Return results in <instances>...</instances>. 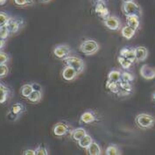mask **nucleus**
I'll use <instances>...</instances> for the list:
<instances>
[{"instance_id":"nucleus-1","label":"nucleus","mask_w":155,"mask_h":155,"mask_svg":"<svg viewBox=\"0 0 155 155\" xmlns=\"http://www.w3.org/2000/svg\"><path fill=\"white\" fill-rule=\"evenodd\" d=\"M135 124L141 130H148L155 125V118L153 116L147 113H140L135 117Z\"/></svg>"},{"instance_id":"nucleus-2","label":"nucleus","mask_w":155,"mask_h":155,"mask_svg":"<svg viewBox=\"0 0 155 155\" xmlns=\"http://www.w3.org/2000/svg\"><path fill=\"white\" fill-rule=\"evenodd\" d=\"M122 12L124 16L137 15L142 16V10L137 3L133 1H124L122 4Z\"/></svg>"},{"instance_id":"nucleus-3","label":"nucleus","mask_w":155,"mask_h":155,"mask_svg":"<svg viewBox=\"0 0 155 155\" xmlns=\"http://www.w3.org/2000/svg\"><path fill=\"white\" fill-rule=\"evenodd\" d=\"M79 49L86 55H93L99 50V44L94 40L87 39L81 43Z\"/></svg>"},{"instance_id":"nucleus-4","label":"nucleus","mask_w":155,"mask_h":155,"mask_svg":"<svg viewBox=\"0 0 155 155\" xmlns=\"http://www.w3.org/2000/svg\"><path fill=\"white\" fill-rule=\"evenodd\" d=\"M62 61L65 63V65L72 67L77 71L78 74H81L84 70L85 64H84V61L82 58L74 56V55H68L64 59H62Z\"/></svg>"},{"instance_id":"nucleus-5","label":"nucleus","mask_w":155,"mask_h":155,"mask_svg":"<svg viewBox=\"0 0 155 155\" xmlns=\"http://www.w3.org/2000/svg\"><path fill=\"white\" fill-rule=\"evenodd\" d=\"M103 22L104 25L108 29L111 31H118L121 26H122V22L120 18L117 16H108L105 18L103 19Z\"/></svg>"},{"instance_id":"nucleus-6","label":"nucleus","mask_w":155,"mask_h":155,"mask_svg":"<svg viewBox=\"0 0 155 155\" xmlns=\"http://www.w3.org/2000/svg\"><path fill=\"white\" fill-rule=\"evenodd\" d=\"M71 131H72V128L68 124H65L63 122L56 123L53 128L54 134L57 137H63L66 134L70 133Z\"/></svg>"},{"instance_id":"nucleus-7","label":"nucleus","mask_w":155,"mask_h":155,"mask_svg":"<svg viewBox=\"0 0 155 155\" xmlns=\"http://www.w3.org/2000/svg\"><path fill=\"white\" fill-rule=\"evenodd\" d=\"M100 119L98 118L97 114L95 111H93L92 110H88L81 115L79 122L80 124H91V123L97 122Z\"/></svg>"},{"instance_id":"nucleus-8","label":"nucleus","mask_w":155,"mask_h":155,"mask_svg":"<svg viewBox=\"0 0 155 155\" xmlns=\"http://www.w3.org/2000/svg\"><path fill=\"white\" fill-rule=\"evenodd\" d=\"M23 25H24V20L22 18H10V19L5 25H6L10 33H16L20 29V27L23 26Z\"/></svg>"},{"instance_id":"nucleus-9","label":"nucleus","mask_w":155,"mask_h":155,"mask_svg":"<svg viewBox=\"0 0 155 155\" xmlns=\"http://www.w3.org/2000/svg\"><path fill=\"white\" fill-rule=\"evenodd\" d=\"M95 12L102 19L105 18L106 17L110 16V11L106 5V3L104 0H98L97 1L96 6H95Z\"/></svg>"},{"instance_id":"nucleus-10","label":"nucleus","mask_w":155,"mask_h":155,"mask_svg":"<svg viewBox=\"0 0 155 155\" xmlns=\"http://www.w3.org/2000/svg\"><path fill=\"white\" fill-rule=\"evenodd\" d=\"M70 54H71V48L68 45H58L54 49V56L61 60L70 55Z\"/></svg>"},{"instance_id":"nucleus-11","label":"nucleus","mask_w":155,"mask_h":155,"mask_svg":"<svg viewBox=\"0 0 155 155\" xmlns=\"http://www.w3.org/2000/svg\"><path fill=\"white\" fill-rule=\"evenodd\" d=\"M140 75L146 80H152L155 78V68L145 64L140 68Z\"/></svg>"},{"instance_id":"nucleus-12","label":"nucleus","mask_w":155,"mask_h":155,"mask_svg":"<svg viewBox=\"0 0 155 155\" xmlns=\"http://www.w3.org/2000/svg\"><path fill=\"white\" fill-rule=\"evenodd\" d=\"M79 74L77 73V71L73 68L72 67H69V66H67L63 68V70H62V74H61V75H62V78L65 80V81H68V82H69V81H73L74 80L76 77H77V75H78Z\"/></svg>"},{"instance_id":"nucleus-13","label":"nucleus","mask_w":155,"mask_h":155,"mask_svg":"<svg viewBox=\"0 0 155 155\" xmlns=\"http://www.w3.org/2000/svg\"><path fill=\"white\" fill-rule=\"evenodd\" d=\"M118 84H119V93L117 94L118 97H126L131 94L132 91L131 82L120 81Z\"/></svg>"},{"instance_id":"nucleus-14","label":"nucleus","mask_w":155,"mask_h":155,"mask_svg":"<svg viewBox=\"0 0 155 155\" xmlns=\"http://www.w3.org/2000/svg\"><path fill=\"white\" fill-rule=\"evenodd\" d=\"M135 50V55H136V61L138 62H141L146 61L148 57V50L146 47L139 46L134 48Z\"/></svg>"},{"instance_id":"nucleus-15","label":"nucleus","mask_w":155,"mask_h":155,"mask_svg":"<svg viewBox=\"0 0 155 155\" xmlns=\"http://www.w3.org/2000/svg\"><path fill=\"white\" fill-rule=\"evenodd\" d=\"M119 55L126 58L127 60H129L131 61V63H134L135 61H136V55H135V50H134V48H124L120 50Z\"/></svg>"},{"instance_id":"nucleus-16","label":"nucleus","mask_w":155,"mask_h":155,"mask_svg":"<svg viewBox=\"0 0 155 155\" xmlns=\"http://www.w3.org/2000/svg\"><path fill=\"white\" fill-rule=\"evenodd\" d=\"M125 21H126V25H128L129 26L132 27L136 31L139 30L140 25V17L137 15H128L125 16Z\"/></svg>"},{"instance_id":"nucleus-17","label":"nucleus","mask_w":155,"mask_h":155,"mask_svg":"<svg viewBox=\"0 0 155 155\" xmlns=\"http://www.w3.org/2000/svg\"><path fill=\"white\" fill-rule=\"evenodd\" d=\"M69 134H70V138L73 139L74 141L78 142L87 134V131L83 128H76V129H72V131H70Z\"/></svg>"},{"instance_id":"nucleus-18","label":"nucleus","mask_w":155,"mask_h":155,"mask_svg":"<svg viewBox=\"0 0 155 155\" xmlns=\"http://www.w3.org/2000/svg\"><path fill=\"white\" fill-rule=\"evenodd\" d=\"M136 32L137 31L135 29H133L132 27L129 26L128 25L123 26L122 29H121V34H122L123 37L124 39H126V40H131V38H133Z\"/></svg>"},{"instance_id":"nucleus-19","label":"nucleus","mask_w":155,"mask_h":155,"mask_svg":"<svg viewBox=\"0 0 155 155\" xmlns=\"http://www.w3.org/2000/svg\"><path fill=\"white\" fill-rule=\"evenodd\" d=\"M87 153L90 155H101L102 154V149L97 142L93 141L86 149Z\"/></svg>"},{"instance_id":"nucleus-20","label":"nucleus","mask_w":155,"mask_h":155,"mask_svg":"<svg viewBox=\"0 0 155 155\" xmlns=\"http://www.w3.org/2000/svg\"><path fill=\"white\" fill-rule=\"evenodd\" d=\"M121 73L119 70H116V69H113V70H110L109 74H108V80L109 81H111V82H119L121 81Z\"/></svg>"},{"instance_id":"nucleus-21","label":"nucleus","mask_w":155,"mask_h":155,"mask_svg":"<svg viewBox=\"0 0 155 155\" xmlns=\"http://www.w3.org/2000/svg\"><path fill=\"white\" fill-rule=\"evenodd\" d=\"M93 142V139L91 138V136L86 134L82 139H80L77 143H78V146L81 147V148H83V149H87V147L90 146V144Z\"/></svg>"},{"instance_id":"nucleus-22","label":"nucleus","mask_w":155,"mask_h":155,"mask_svg":"<svg viewBox=\"0 0 155 155\" xmlns=\"http://www.w3.org/2000/svg\"><path fill=\"white\" fill-rule=\"evenodd\" d=\"M105 87H106L107 90H109L113 94L117 95L119 93V84H118V82H111V81L107 80Z\"/></svg>"},{"instance_id":"nucleus-23","label":"nucleus","mask_w":155,"mask_h":155,"mask_svg":"<svg viewBox=\"0 0 155 155\" xmlns=\"http://www.w3.org/2000/svg\"><path fill=\"white\" fill-rule=\"evenodd\" d=\"M9 89L4 84L0 83V104H4L8 97Z\"/></svg>"},{"instance_id":"nucleus-24","label":"nucleus","mask_w":155,"mask_h":155,"mask_svg":"<svg viewBox=\"0 0 155 155\" xmlns=\"http://www.w3.org/2000/svg\"><path fill=\"white\" fill-rule=\"evenodd\" d=\"M117 61H118V63L120 64L121 68H122L124 70H129L130 68L131 67V65H132V63H131L129 60H127L126 58L123 57L121 55L117 56Z\"/></svg>"},{"instance_id":"nucleus-25","label":"nucleus","mask_w":155,"mask_h":155,"mask_svg":"<svg viewBox=\"0 0 155 155\" xmlns=\"http://www.w3.org/2000/svg\"><path fill=\"white\" fill-rule=\"evenodd\" d=\"M42 94H41V90H33V91L29 95V97H27V99L32 102V103H39L41 101Z\"/></svg>"},{"instance_id":"nucleus-26","label":"nucleus","mask_w":155,"mask_h":155,"mask_svg":"<svg viewBox=\"0 0 155 155\" xmlns=\"http://www.w3.org/2000/svg\"><path fill=\"white\" fill-rule=\"evenodd\" d=\"M33 91V84H29V83H27V84H24V85L21 87V89H20V93H21L22 97H24L25 98L28 97H29V95H30Z\"/></svg>"},{"instance_id":"nucleus-27","label":"nucleus","mask_w":155,"mask_h":155,"mask_svg":"<svg viewBox=\"0 0 155 155\" xmlns=\"http://www.w3.org/2000/svg\"><path fill=\"white\" fill-rule=\"evenodd\" d=\"M105 154L106 155H120L121 152L119 150V147L117 145L111 144L107 147L105 150Z\"/></svg>"},{"instance_id":"nucleus-28","label":"nucleus","mask_w":155,"mask_h":155,"mask_svg":"<svg viewBox=\"0 0 155 155\" xmlns=\"http://www.w3.org/2000/svg\"><path fill=\"white\" fill-rule=\"evenodd\" d=\"M25 106L22 104H20V103H16V104H14L11 107V110L12 112H14L15 114L18 115V116L20 114H22L25 111Z\"/></svg>"},{"instance_id":"nucleus-29","label":"nucleus","mask_w":155,"mask_h":155,"mask_svg":"<svg viewBox=\"0 0 155 155\" xmlns=\"http://www.w3.org/2000/svg\"><path fill=\"white\" fill-rule=\"evenodd\" d=\"M13 2L18 7H25L33 5L34 0H13Z\"/></svg>"},{"instance_id":"nucleus-30","label":"nucleus","mask_w":155,"mask_h":155,"mask_svg":"<svg viewBox=\"0 0 155 155\" xmlns=\"http://www.w3.org/2000/svg\"><path fill=\"white\" fill-rule=\"evenodd\" d=\"M134 80V75L128 71H124L121 73V81L131 82Z\"/></svg>"},{"instance_id":"nucleus-31","label":"nucleus","mask_w":155,"mask_h":155,"mask_svg":"<svg viewBox=\"0 0 155 155\" xmlns=\"http://www.w3.org/2000/svg\"><path fill=\"white\" fill-rule=\"evenodd\" d=\"M10 34H11V33H10L9 30L7 29L6 25L0 26V39H1V40L5 41V40L8 38Z\"/></svg>"},{"instance_id":"nucleus-32","label":"nucleus","mask_w":155,"mask_h":155,"mask_svg":"<svg viewBox=\"0 0 155 155\" xmlns=\"http://www.w3.org/2000/svg\"><path fill=\"white\" fill-rule=\"evenodd\" d=\"M11 17L4 12H0V26L5 25Z\"/></svg>"},{"instance_id":"nucleus-33","label":"nucleus","mask_w":155,"mask_h":155,"mask_svg":"<svg viewBox=\"0 0 155 155\" xmlns=\"http://www.w3.org/2000/svg\"><path fill=\"white\" fill-rule=\"evenodd\" d=\"M48 151L46 148L45 146L40 145L39 147L35 149V155H48Z\"/></svg>"},{"instance_id":"nucleus-34","label":"nucleus","mask_w":155,"mask_h":155,"mask_svg":"<svg viewBox=\"0 0 155 155\" xmlns=\"http://www.w3.org/2000/svg\"><path fill=\"white\" fill-rule=\"evenodd\" d=\"M9 68L6 64H0V78L5 77L8 74Z\"/></svg>"},{"instance_id":"nucleus-35","label":"nucleus","mask_w":155,"mask_h":155,"mask_svg":"<svg viewBox=\"0 0 155 155\" xmlns=\"http://www.w3.org/2000/svg\"><path fill=\"white\" fill-rule=\"evenodd\" d=\"M9 61L8 54L5 52L0 51V64H6V62Z\"/></svg>"},{"instance_id":"nucleus-36","label":"nucleus","mask_w":155,"mask_h":155,"mask_svg":"<svg viewBox=\"0 0 155 155\" xmlns=\"http://www.w3.org/2000/svg\"><path fill=\"white\" fill-rule=\"evenodd\" d=\"M6 117L8 118V120L10 121H16L17 119L18 118V115L15 114L14 112H12L11 110H9V112L6 114Z\"/></svg>"},{"instance_id":"nucleus-37","label":"nucleus","mask_w":155,"mask_h":155,"mask_svg":"<svg viewBox=\"0 0 155 155\" xmlns=\"http://www.w3.org/2000/svg\"><path fill=\"white\" fill-rule=\"evenodd\" d=\"M24 155H35V150H32V149H27L25 150L23 152Z\"/></svg>"},{"instance_id":"nucleus-38","label":"nucleus","mask_w":155,"mask_h":155,"mask_svg":"<svg viewBox=\"0 0 155 155\" xmlns=\"http://www.w3.org/2000/svg\"><path fill=\"white\" fill-rule=\"evenodd\" d=\"M32 84H33V90H41V86L40 84H38V83H32Z\"/></svg>"},{"instance_id":"nucleus-39","label":"nucleus","mask_w":155,"mask_h":155,"mask_svg":"<svg viewBox=\"0 0 155 155\" xmlns=\"http://www.w3.org/2000/svg\"><path fill=\"white\" fill-rule=\"evenodd\" d=\"M5 44V41H4V40H1V39H0V50L4 48Z\"/></svg>"},{"instance_id":"nucleus-40","label":"nucleus","mask_w":155,"mask_h":155,"mask_svg":"<svg viewBox=\"0 0 155 155\" xmlns=\"http://www.w3.org/2000/svg\"><path fill=\"white\" fill-rule=\"evenodd\" d=\"M7 0H0V5H4L6 3Z\"/></svg>"},{"instance_id":"nucleus-41","label":"nucleus","mask_w":155,"mask_h":155,"mask_svg":"<svg viewBox=\"0 0 155 155\" xmlns=\"http://www.w3.org/2000/svg\"><path fill=\"white\" fill-rule=\"evenodd\" d=\"M152 100H153V102L155 103V91L153 93V95H152Z\"/></svg>"},{"instance_id":"nucleus-42","label":"nucleus","mask_w":155,"mask_h":155,"mask_svg":"<svg viewBox=\"0 0 155 155\" xmlns=\"http://www.w3.org/2000/svg\"><path fill=\"white\" fill-rule=\"evenodd\" d=\"M38 1H40L41 3H48L51 0H38Z\"/></svg>"},{"instance_id":"nucleus-43","label":"nucleus","mask_w":155,"mask_h":155,"mask_svg":"<svg viewBox=\"0 0 155 155\" xmlns=\"http://www.w3.org/2000/svg\"><path fill=\"white\" fill-rule=\"evenodd\" d=\"M123 1H133V0H123Z\"/></svg>"},{"instance_id":"nucleus-44","label":"nucleus","mask_w":155,"mask_h":155,"mask_svg":"<svg viewBox=\"0 0 155 155\" xmlns=\"http://www.w3.org/2000/svg\"><path fill=\"white\" fill-rule=\"evenodd\" d=\"M97 1H98V0H97Z\"/></svg>"}]
</instances>
